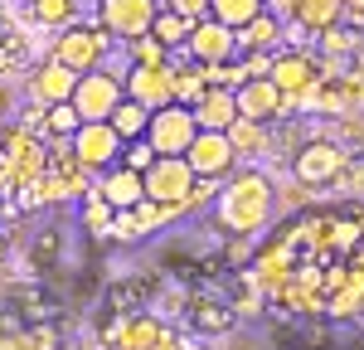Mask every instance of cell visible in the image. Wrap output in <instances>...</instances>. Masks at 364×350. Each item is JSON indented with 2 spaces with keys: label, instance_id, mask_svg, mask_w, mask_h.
I'll list each match as a JSON object with an SVG mask.
<instances>
[{
  "label": "cell",
  "instance_id": "obj_1",
  "mask_svg": "<svg viewBox=\"0 0 364 350\" xmlns=\"http://www.w3.org/2000/svg\"><path fill=\"white\" fill-rule=\"evenodd\" d=\"M252 272L316 317L364 312V204H340L287 224L262 243Z\"/></svg>",
  "mask_w": 364,
  "mask_h": 350
},
{
  "label": "cell",
  "instance_id": "obj_2",
  "mask_svg": "<svg viewBox=\"0 0 364 350\" xmlns=\"http://www.w3.org/2000/svg\"><path fill=\"white\" fill-rule=\"evenodd\" d=\"M141 190H146V200L170 209V214H180V209H195L204 204L219 185H204L195 180V171L185 166V156H156V166L141 175Z\"/></svg>",
  "mask_w": 364,
  "mask_h": 350
},
{
  "label": "cell",
  "instance_id": "obj_3",
  "mask_svg": "<svg viewBox=\"0 0 364 350\" xmlns=\"http://www.w3.org/2000/svg\"><path fill=\"white\" fill-rule=\"evenodd\" d=\"M267 214H272V185H267L257 171L238 175L224 195H219V224H224L228 233L252 238V233L267 224Z\"/></svg>",
  "mask_w": 364,
  "mask_h": 350
},
{
  "label": "cell",
  "instance_id": "obj_4",
  "mask_svg": "<svg viewBox=\"0 0 364 350\" xmlns=\"http://www.w3.org/2000/svg\"><path fill=\"white\" fill-rule=\"evenodd\" d=\"M107 44H112V34H107L102 25H68L49 58H54V63H63L68 73L87 78V73H97V68H102V58H107Z\"/></svg>",
  "mask_w": 364,
  "mask_h": 350
},
{
  "label": "cell",
  "instance_id": "obj_5",
  "mask_svg": "<svg viewBox=\"0 0 364 350\" xmlns=\"http://www.w3.org/2000/svg\"><path fill=\"white\" fill-rule=\"evenodd\" d=\"M195 137H199V122H195V112L180 107V102L151 112V122H146V142H151L156 156H185Z\"/></svg>",
  "mask_w": 364,
  "mask_h": 350
},
{
  "label": "cell",
  "instance_id": "obj_6",
  "mask_svg": "<svg viewBox=\"0 0 364 350\" xmlns=\"http://www.w3.org/2000/svg\"><path fill=\"white\" fill-rule=\"evenodd\" d=\"M122 97H127L122 78H117V73H107V68H97V73L78 78V92H73V112H78V122H107V117L122 107Z\"/></svg>",
  "mask_w": 364,
  "mask_h": 350
},
{
  "label": "cell",
  "instance_id": "obj_7",
  "mask_svg": "<svg viewBox=\"0 0 364 350\" xmlns=\"http://www.w3.org/2000/svg\"><path fill=\"white\" fill-rule=\"evenodd\" d=\"M185 166L195 171V180H204V185H219L224 175H233V166H238V151H233V142H228L224 132H199L195 142H190V151H185Z\"/></svg>",
  "mask_w": 364,
  "mask_h": 350
},
{
  "label": "cell",
  "instance_id": "obj_8",
  "mask_svg": "<svg viewBox=\"0 0 364 350\" xmlns=\"http://www.w3.org/2000/svg\"><path fill=\"white\" fill-rule=\"evenodd\" d=\"M233 102H238V122H252V127L282 122L287 107H291V97L272 78H248L243 88H233Z\"/></svg>",
  "mask_w": 364,
  "mask_h": 350
},
{
  "label": "cell",
  "instance_id": "obj_9",
  "mask_svg": "<svg viewBox=\"0 0 364 350\" xmlns=\"http://www.w3.org/2000/svg\"><path fill=\"white\" fill-rule=\"evenodd\" d=\"M345 166H350V151L336 142H311L296 151V161H291V175L301 180V185H336L340 175H345Z\"/></svg>",
  "mask_w": 364,
  "mask_h": 350
},
{
  "label": "cell",
  "instance_id": "obj_10",
  "mask_svg": "<svg viewBox=\"0 0 364 350\" xmlns=\"http://www.w3.org/2000/svg\"><path fill=\"white\" fill-rule=\"evenodd\" d=\"M156 10H161V0H97V25L107 29L112 39H141L151 20H156Z\"/></svg>",
  "mask_w": 364,
  "mask_h": 350
},
{
  "label": "cell",
  "instance_id": "obj_11",
  "mask_svg": "<svg viewBox=\"0 0 364 350\" xmlns=\"http://www.w3.org/2000/svg\"><path fill=\"white\" fill-rule=\"evenodd\" d=\"M68 151H73V161L83 166V171H107L122 161V142H117V132L107 122H83L73 137H68Z\"/></svg>",
  "mask_w": 364,
  "mask_h": 350
},
{
  "label": "cell",
  "instance_id": "obj_12",
  "mask_svg": "<svg viewBox=\"0 0 364 350\" xmlns=\"http://www.w3.org/2000/svg\"><path fill=\"white\" fill-rule=\"evenodd\" d=\"M185 58L195 68H214V63H233L238 58V44H233V29L214 25V20H199L185 39Z\"/></svg>",
  "mask_w": 364,
  "mask_h": 350
},
{
  "label": "cell",
  "instance_id": "obj_13",
  "mask_svg": "<svg viewBox=\"0 0 364 350\" xmlns=\"http://www.w3.org/2000/svg\"><path fill=\"white\" fill-rule=\"evenodd\" d=\"M122 88H127V97H132V102H141L146 112H161V107H170V102H175V88H170V63H166V68H132V73L122 78Z\"/></svg>",
  "mask_w": 364,
  "mask_h": 350
},
{
  "label": "cell",
  "instance_id": "obj_14",
  "mask_svg": "<svg viewBox=\"0 0 364 350\" xmlns=\"http://www.w3.org/2000/svg\"><path fill=\"white\" fill-rule=\"evenodd\" d=\"M267 78H272L291 102H296V97H311L316 83H321V73H316V63H311L306 54H277L272 68H267Z\"/></svg>",
  "mask_w": 364,
  "mask_h": 350
},
{
  "label": "cell",
  "instance_id": "obj_15",
  "mask_svg": "<svg viewBox=\"0 0 364 350\" xmlns=\"http://www.w3.org/2000/svg\"><path fill=\"white\" fill-rule=\"evenodd\" d=\"M92 195L107 204L112 214H127V209H136V204L146 200V190H141V175H136V171H127V166H107Z\"/></svg>",
  "mask_w": 364,
  "mask_h": 350
},
{
  "label": "cell",
  "instance_id": "obj_16",
  "mask_svg": "<svg viewBox=\"0 0 364 350\" xmlns=\"http://www.w3.org/2000/svg\"><path fill=\"white\" fill-rule=\"evenodd\" d=\"M190 112H195L199 132H228L238 122V102H233V92H224V88H209Z\"/></svg>",
  "mask_w": 364,
  "mask_h": 350
},
{
  "label": "cell",
  "instance_id": "obj_17",
  "mask_svg": "<svg viewBox=\"0 0 364 350\" xmlns=\"http://www.w3.org/2000/svg\"><path fill=\"white\" fill-rule=\"evenodd\" d=\"M73 92H78V73H68L63 63H44L39 73H34V97L44 102V107H58V102H73Z\"/></svg>",
  "mask_w": 364,
  "mask_h": 350
},
{
  "label": "cell",
  "instance_id": "obj_18",
  "mask_svg": "<svg viewBox=\"0 0 364 350\" xmlns=\"http://www.w3.org/2000/svg\"><path fill=\"white\" fill-rule=\"evenodd\" d=\"M257 15H267V0H209V20L224 29H248Z\"/></svg>",
  "mask_w": 364,
  "mask_h": 350
},
{
  "label": "cell",
  "instance_id": "obj_19",
  "mask_svg": "<svg viewBox=\"0 0 364 350\" xmlns=\"http://www.w3.org/2000/svg\"><path fill=\"white\" fill-rule=\"evenodd\" d=\"M282 39V20L267 10V15H257L248 29H238L233 34V44H238V58H248V54H262V49H272Z\"/></svg>",
  "mask_w": 364,
  "mask_h": 350
},
{
  "label": "cell",
  "instance_id": "obj_20",
  "mask_svg": "<svg viewBox=\"0 0 364 350\" xmlns=\"http://www.w3.org/2000/svg\"><path fill=\"white\" fill-rule=\"evenodd\" d=\"M146 122H151V112H146L141 102H132V97H122V107L107 117V127L117 132V142H122V146L141 142V137H146Z\"/></svg>",
  "mask_w": 364,
  "mask_h": 350
},
{
  "label": "cell",
  "instance_id": "obj_21",
  "mask_svg": "<svg viewBox=\"0 0 364 350\" xmlns=\"http://www.w3.org/2000/svg\"><path fill=\"white\" fill-rule=\"evenodd\" d=\"M190 29H195V25H185L180 15H170L166 5H161V10H156V20H151V29H146V34H151V39L161 44V49H170V54H175V49H185V39H190Z\"/></svg>",
  "mask_w": 364,
  "mask_h": 350
},
{
  "label": "cell",
  "instance_id": "obj_22",
  "mask_svg": "<svg viewBox=\"0 0 364 350\" xmlns=\"http://www.w3.org/2000/svg\"><path fill=\"white\" fill-rule=\"evenodd\" d=\"M29 10H34L39 25H49V29L78 25V5H73V0H29Z\"/></svg>",
  "mask_w": 364,
  "mask_h": 350
},
{
  "label": "cell",
  "instance_id": "obj_23",
  "mask_svg": "<svg viewBox=\"0 0 364 350\" xmlns=\"http://www.w3.org/2000/svg\"><path fill=\"white\" fill-rule=\"evenodd\" d=\"M83 122H78V112H73V102H58V107H44V132L49 137H58V142H68L73 132H78Z\"/></svg>",
  "mask_w": 364,
  "mask_h": 350
},
{
  "label": "cell",
  "instance_id": "obj_24",
  "mask_svg": "<svg viewBox=\"0 0 364 350\" xmlns=\"http://www.w3.org/2000/svg\"><path fill=\"white\" fill-rule=\"evenodd\" d=\"M166 63H170V49H161L151 34L132 39V68H166Z\"/></svg>",
  "mask_w": 364,
  "mask_h": 350
},
{
  "label": "cell",
  "instance_id": "obj_25",
  "mask_svg": "<svg viewBox=\"0 0 364 350\" xmlns=\"http://www.w3.org/2000/svg\"><path fill=\"white\" fill-rule=\"evenodd\" d=\"M117 166H127V171H136V175H146L151 166H156V151H151V142L141 137V142H132V146H122V161Z\"/></svg>",
  "mask_w": 364,
  "mask_h": 350
},
{
  "label": "cell",
  "instance_id": "obj_26",
  "mask_svg": "<svg viewBox=\"0 0 364 350\" xmlns=\"http://www.w3.org/2000/svg\"><path fill=\"white\" fill-rule=\"evenodd\" d=\"M170 15H180L185 25H199V20H209V0H161Z\"/></svg>",
  "mask_w": 364,
  "mask_h": 350
},
{
  "label": "cell",
  "instance_id": "obj_27",
  "mask_svg": "<svg viewBox=\"0 0 364 350\" xmlns=\"http://www.w3.org/2000/svg\"><path fill=\"white\" fill-rule=\"evenodd\" d=\"M87 195H92V190H87ZM112 219H117V214H112V209H107V204H102V200H97V195L87 200V229L107 233V229H112Z\"/></svg>",
  "mask_w": 364,
  "mask_h": 350
},
{
  "label": "cell",
  "instance_id": "obj_28",
  "mask_svg": "<svg viewBox=\"0 0 364 350\" xmlns=\"http://www.w3.org/2000/svg\"><path fill=\"white\" fill-rule=\"evenodd\" d=\"M345 15L350 20H364V0H345Z\"/></svg>",
  "mask_w": 364,
  "mask_h": 350
}]
</instances>
